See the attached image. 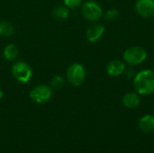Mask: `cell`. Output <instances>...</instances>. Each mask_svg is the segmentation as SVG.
<instances>
[{
  "label": "cell",
  "mask_w": 154,
  "mask_h": 153,
  "mask_svg": "<svg viewBox=\"0 0 154 153\" xmlns=\"http://www.w3.org/2000/svg\"><path fill=\"white\" fill-rule=\"evenodd\" d=\"M135 91L141 96H150L154 93V70L143 69L135 74L133 80Z\"/></svg>",
  "instance_id": "1"
},
{
  "label": "cell",
  "mask_w": 154,
  "mask_h": 153,
  "mask_svg": "<svg viewBox=\"0 0 154 153\" xmlns=\"http://www.w3.org/2000/svg\"><path fill=\"white\" fill-rule=\"evenodd\" d=\"M147 56V51L141 46L130 47L123 53L124 61L130 66H137L143 63L146 60Z\"/></svg>",
  "instance_id": "2"
},
{
  "label": "cell",
  "mask_w": 154,
  "mask_h": 153,
  "mask_svg": "<svg viewBox=\"0 0 154 153\" xmlns=\"http://www.w3.org/2000/svg\"><path fill=\"white\" fill-rule=\"evenodd\" d=\"M87 77V71L85 67L78 62L72 63L67 69L66 78L68 82L73 87L81 86Z\"/></svg>",
  "instance_id": "3"
},
{
  "label": "cell",
  "mask_w": 154,
  "mask_h": 153,
  "mask_svg": "<svg viewBox=\"0 0 154 153\" xmlns=\"http://www.w3.org/2000/svg\"><path fill=\"white\" fill-rule=\"evenodd\" d=\"M83 17L89 22H97L103 16L102 6L95 0H88L81 6Z\"/></svg>",
  "instance_id": "4"
},
{
  "label": "cell",
  "mask_w": 154,
  "mask_h": 153,
  "mask_svg": "<svg viewBox=\"0 0 154 153\" xmlns=\"http://www.w3.org/2000/svg\"><path fill=\"white\" fill-rule=\"evenodd\" d=\"M11 72L14 78L22 84L28 83L32 77V69L31 66L24 61L15 62L12 66Z\"/></svg>",
  "instance_id": "5"
},
{
  "label": "cell",
  "mask_w": 154,
  "mask_h": 153,
  "mask_svg": "<svg viewBox=\"0 0 154 153\" xmlns=\"http://www.w3.org/2000/svg\"><path fill=\"white\" fill-rule=\"evenodd\" d=\"M52 95V89L47 85H38L34 87L29 94L31 100L36 104H45L51 98Z\"/></svg>",
  "instance_id": "6"
},
{
  "label": "cell",
  "mask_w": 154,
  "mask_h": 153,
  "mask_svg": "<svg viewBox=\"0 0 154 153\" xmlns=\"http://www.w3.org/2000/svg\"><path fill=\"white\" fill-rule=\"evenodd\" d=\"M134 8L136 13L143 18L153 17L154 0H137Z\"/></svg>",
  "instance_id": "7"
},
{
  "label": "cell",
  "mask_w": 154,
  "mask_h": 153,
  "mask_svg": "<svg viewBox=\"0 0 154 153\" xmlns=\"http://www.w3.org/2000/svg\"><path fill=\"white\" fill-rule=\"evenodd\" d=\"M105 32V26L101 23H92L87 30L86 36L89 42H97L99 41Z\"/></svg>",
  "instance_id": "8"
},
{
  "label": "cell",
  "mask_w": 154,
  "mask_h": 153,
  "mask_svg": "<svg viewBox=\"0 0 154 153\" xmlns=\"http://www.w3.org/2000/svg\"><path fill=\"white\" fill-rule=\"evenodd\" d=\"M125 62L120 60H113L106 65V73L111 77H118L124 74L125 69Z\"/></svg>",
  "instance_id": "9"
},
{
  "label": "cell",
  "mask_w": 154,
  "mask_h": 153,
  "mask_svg": "<svg viewBox=\"0 0 154 153\" xmlns=\"http://www.w3.org/2000/svg\"><path fill=\"white\" fill-rule=\"evenodd\" d=\"M123 105L129 109L136 108L141 103L140 95L137 92H128L124 95L122 99Z\"/></svg>",
  "instance_id": "10"
},
{
  "label": "cell",
  "mask_w": 154,
  "mask_h": 153,
  "mask_svg": "<svg viewBox=\"0 0 154 153\" xmlns=\"http://www.w3.org/2000/svg\"><path fill=\"white\" fill-rule=\"evenodd\" d=\"M138 127L143 133H152L154 131V115H146L140 118Z\"/></svg>",
  "instance_id": "11"
},
{
  "label": "cell",
  "mask_w": 154,
  "mask_h": 153,
  "mask_svg": "<svg viewBox=\"0 0 154 153\" xmlns=\"http://www.w3.org/2000/svg\"><path fill=\"white\" fill-rule=\"evenodd\" d=\"M18 54H19V50L14 43L7 44L3 50V56L7 61L15 60L18 57Z\"/></svg>",
  "instance_id": "12"
},
{
  "label": "cell",
  "mask_w": 154,
  "mask_h": 153,
  "mask_svg": "<svg viewBox=\"0 0 154 153\" xmlns=\"http://www.w3.org/2000/svg\"><path fill=\"white\" fill-rule=\"evenodd\" d=\"M52 15L57 20H65L69 16V8L66 5H60L52 10Z\"/></svg>",
  "instance_id": "13"
},
{
  "label": "cell",
  "mask_w": 154,
  "mask_h": 153,
  "mask_svg": "<svg viewBox=\"0 0 154 153\" xmlns=\"http://www.w3.org/2000/svg\"><path fill=\"white\" fill-rule=\"evenodd\" d=\"M14 32V25L8 21H0V36L11 37Z\"/></svg>",
  "instance_id": "14"
},
{
  "label": "cell",
  "mask_w": 154,
  "mask_h": 153,
  "mask_svg": "<svg viewBox=\"0 0 154 153\" xmlns=\"http://www.w3.org/2000/svg\"><path fill=\"white\" fill-rule=\"evenodd\" d=\"M65 85V78L61 76H55L53 77V78L51 81V89H55V90H59L61 89Z\"/></svg>",
  "instance_id": "15"
},
{
  "label": "cell",
  "mask_w": 154,
  "mask_h": 153,
  "mask_svg": "<svg viewBox=\"0 0 154 153\" xmlns=\"http://www.w3.org/2000/svg\"><path fill=\"white\" fill-rule=\"evenodd\" d=\"M118 16H119V12L117 9L115 8L107 10L105 14V18L107 21H115L118 18Z\"/></svg>",
  "instance_id": "16"
},
{
  "label": "cell",
  "mask_w": 154,
  "mask_h": 153,
  "mask_svg": "<svg viewBox=\"0 0 154 153\" xmlns=\"http://www.w3.org/2000/svg\"><path fill=\"white\" fill-rule=\"evenodd\" d=\"M65 5L69 9H76L82 5L83 0H63Z\"/></svg>",
  "instance_id": "17"
},
{
  "label": "cell",
  "mask_w": 154,
  "mask_h": 153,
  "mask_svg": "<svg viewBox=\"0 0 154 153\" xmlns=\"http://www.w3.org/2000/svg\"><path fill=\"white\" fill-rule=\"evenodd\" d=\"M124 73H125V76L128 77V78H134V77L135 76V74H136L135 71H134V69L133 68H125Z\"/></svg>",
  "instance_id": "18"
},
{
  "label": "cell",
  "mask_w": 154,
  "mask_h": 153,
  "mask_svg": "<svg viewBox=\"0 0 154 153\" xmlns=\"http://www.w3.org/2000/svg\"><path fill=\"white\" fill-rule=\"evenodd\" d=\"M3 96H4V93H3V91H2V89L0 88V100L3 98Z\"/></svg>",
  "instance_id": "19"
},
{
  "label": "cell",
  "mask_w": 154,
  "mask_h": 153,
  "mask_svg": "<svg viewBox=\"0 0 154 153\" xmlns=\"http://www.w3.org/2000/svg\"><path fill=\"white\" fill-rule=\"evenodd\" d=\"M153 22H154V15H153Z\"/></svg>",
  "instance_id": "20"
}]
</instances>
